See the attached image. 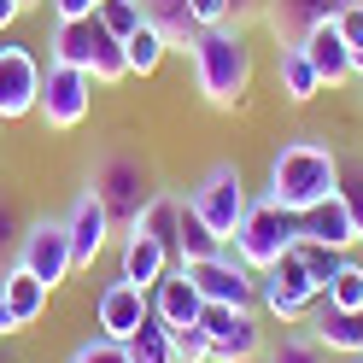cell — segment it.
<instances>
[{
    "mask_svg": "<svg viewBox=\"0 0 363 363\" xmlns=\"http://www.w3.org/2000/svg\"><path fill=\"white\" fill-rule=\"evenodd\" d=\"M0 363H12V357H0Z\"/></svg>",
    "mask_w": 363,
    "mask_h": 363,
    "instance_id": "46",
    "label": "cell"
},
{
    "mask_svg": "<svg viewBox=\"0 0 363 363\" xmlns=\"http://www.w3.org/2000/svg\"><path fill=\"white\" fill-rule=\"evenodd\" d=\"M223 252V235L206 229V217H199L188 199H182V229H176V258L182 264H194V258H217Z\"/></svg>",
    "mask_w": 363,
    "mask_h": 363,
    "instance_id": "25",
    "label": "cell"
},
{
    "mask_svg": "<svg viewBox=\"0 0 363 363\" xmlns=\"http://www.w3.org/2000/svg\"><path fill=\"white\" fill-rule=\"evenodd\" d=\"M88 111H94V77L77 71V65H59L48 59L41 71V100H35V118L48 129H77Z\"/></svg>",
    "mask_w": 363,
    "mask_h": 363,
    "instance_id": "6",
    "label": "cell"
},
{
    "mask_svg": "<svg viewBox=\"0 0 363 363\" xmlns=\"http://www.w3.org/2000/svg\"><path fill=\"white\" fill-rule=\"evenodd\" d=\"M299 48H305V59H311V71L323 77V88H340V82H352V48L340 41L334 18H328V24H316V30L299 41Z\"/></svg>",
    "mask_w": 363,
    "mask_h": 363,
    "instance_id": "15",
    "label": "cell"
},
{
    "mask_svg": "<svg viewBox=\"0 0 363 363\" xmlns=\"http://www.w3.org/2000/svg\"><path fill=\"white\" fill-rule=\"evenodd\" d=\"M152 316V299L135 281H106L100 287V299H94V323H100V340H118V346H129V334L141 328Z\"/></svg>",
    "mask_w": 363,
    "mask_h": 363,
    "instance_id": "11",
    "label": "cell"
},
{
    "mask_svg": "<svg viewBox=\"0 0 363 363\" xmlns=\"http://www.w3.org/2000/svg\"><path fill=\"white\" fill-rule=\"evenodd\" d=\"M100 35H106L100 18H65V24H53V59H59V65H77V71H88V65H94Z\"/></svg>",
    "mask_w": 363,
    "mask_h": 363,
    "instance_id": "19",
    "label": "cell"
},
{
    "mask_svg": "<svg viewBox=\"0 0 363 363\" xmlns=\"http://www.w3.org/2000/svg\"><path fill=\"white\" fill-rule=\"evenodd\" d=\"M176 363H211V340L199 328H182L176 334Z\"/></svg>",
    "mask_w": 363,
    "mask_h": 363,
    "instance_id": "36",
    "label": "cell"
},
{
    "mask_svg": "<svg viewBox=\"0 0 363 363\" xmlns=\"http://www.w3.org/2000/svg\"><path fill=\"white\" fill-rule=\"evenodd\" d=\"M323 305L328 311H363V264L357 258H340L334 281L323 287Z\"/></svg>",
    "mask_w": 363,
    "mask_h": 363,
    "instance_id": "28",
    "label": "cell"
},
{
    "mask_svg": "<svg viewBox=\"0 0 363 363\" xmlns=\"http://www.w3.org/2000/svg\"><path fill=\"white\" fill-rule=\"evenodd\" d=\"M141 12H147V24L170 41V53H188L194 48V35H199V24H194V12H188V0H141Z\"/></svg>",
    "mask_w": 363,
    "mask_h": 363,
    "instance_id": "21",
    "label": "cell"
},
{
    "mask_svg": "<svg viewBox=\"0 0 363 363\" xmlns=\"http://www.w3.org/2000/svg\"><path fill=\"white\" fill-rule=\"evenodd\" d=\"M0 293H6V311H12V323H18V328H30L35 316L48 311V293H53V287H41V281L30 276V269H24V264H12L6 276H0Z\"/></svg>",
    "mask_w": 363,
    "mask_h": 363,
    "instance_id": "20",
    "label": "cell"
},
{
    "mask_svg": "<svg viewBox=\"0 0 363 363\" xmlns=\"http://www.w3.org/2000/svg\"><path fill=\"white\" fill-rule=\"evenodd\" d=\"M293 240H299V217H293V211H281L276 199H252V206H246V217L235 223V235H229L235 258L252 269V276H264V269L276 264Z\"/></svg>",
    "mask_w": 363,
    "mask_h": 363,
    "instance_id": "4",
    "label": "cell"
},
{
    "mask_svg": "<svg viewBox=\"0 0 363 363\" xmlns=\"http://www.w3.org/2000/svg\"><path fill=\"white\" fill-rule=\"evenodd\" d=\"M12 229H18V211H12V206H0V252H12V246L24 240V235H12Z\"/></svg>",
    "mask_w": 363,
    "mask_h": 363,
    "instance_id": "38",
    "label": "cell"
},
{
    "mask_svg": "<svg viewBox=\"0 0 363 363\" xmlns=\"http://www.w3.org/2000/svg\"><path fill=\"white\" fill-rule=\"evenodd\" d=\"M182 269H188V281L199 287V299H206V305H235V311H252L258 305V276L229 252V246H223L217 258H194V264H182Z\"/></svg>",
    "mask_w": 363,
    "mask_h": 363,
    "instance_id": "8",
    "label": "cell"
},
{
    "mask_svg": "<svg viewBox=\"0 0 363 363\" xmlns=\"http://www.w3.org/2000/svg\"><path fill=\"white\" fill-rule=\"evenodd\" d=\"M94 18H100V24H106L111 35H118V41H129L135 30L147 24V12H141V0H100V6H94Z\"/></svg>",
    "mask_w": 363,
    "mask_h": 363,
    "instance_id": "30",
    "label": "cell"
},
{
    "mask_svg": "<svg viewBox=\"0 0 363 363\" xmlns=\"http://www.w3.org/2000/svg\"><path fill=\"white\" fill-rule=\"evenodd\" d=\"M88 188H94V199L106 206V217L129 229V223L152 206L158 176H152V164H147L141 152H106L100 164H94V182H88Z\"/></svg>",
    "mask_w": 363,
    "mask_h": 363,
    "instance_id": "3",
    "label": "cell"
},
{
    "mask_svg": "<svg viewBox=\"0 0 363 363\" xmlns=\"http://www.w3.org/2000/svg\"><path fill=\"white\" fill-rule=\"evenodd\" d=\"M53 24H65V18H94V0H48Z\"/></svg>",
    "mask_w": 363,
    "mask_h": 363,
    "instance_id": "37",
    "label": "cell"
},
{
    "mask_svg": "<svg viewBox=\"0 0 363 363\" xmlns=\"http://www.w3.org/2000/svg\"><path fill=\"white\" fill-rule=\"evenodd\" d=\"M276 82H281V94H287L293 106H305V100L323 94V77L311 71L305 48H281V53H276Z\"/></svg>",
    "mask_w": 363,
    "mask_h": 363,
    "instance_id": "23",
    "label": "cell"
},
{
    "mask_svg": "<svg viewBox=\"0 0 363 363\" xmlns=\"http://www.w3.org/2000/svg\"><path fill=\"white\" fill-rule=\"evenodd\" d=\"M316 299H323V287H316V276L305 269L299 246H287V252L258 276V305L276 316V323H305Z\"/></svg>",
    "mask_w": 363,
    "mask_h": 363,
    "instance_id": "5",
    "label": "cell"
},
{
    "mask_svg": "<svg viewBox=\"0 0 363 363\" xmlns=\"http://www.w3.org/2000/svg\"><path fill=\"white\" fill-rule=\"evenodd\" d=\"M0 334H18V323H12V311H6V293H0Z\"/></svg>",
    "mask_w": 363,
    "mask_h": 363,
    "instance_id": "41",
    "label": "cell"
},
{
    "mask_svg": "<svg viewBox=\"0 0 363 363\" xmlns=\"http://www.w3.org/2000/svg\"><path fill=\"white\" fill-rule=\"evenodd\" d=\"M18 18H24V6H18V0H0V35H6Z\"/></svg>",
    "mask_w": 363,
    "mask_h": 363,
    "instance_id": "40",
    "label": "cell"
},
{
    "mask_svg": "<svg viewBox=\"0 0 363 363\" xmlns=\"http://www.w3.org/2000/svg\"><path fill=\"white\" fill-rule=\"evenodd\" d=\"M71 363H129V346H118V340H88V346L71 352Z\"/></svg>",
    "mask_w": 363,
    "mask_h": 363,
    "instance_id": "34",
    "label": "cell"
},
{
    "mask_svg": "<svg viewBox=\"0 0 363 363\" xmlns=\"http://www.w3.org/2000/svg\"><path fill=\"white\" fill-rule=\"evenodd\" d=\"M188 12H194V24H199V30H223V24H235V6H229V0H188Z\"/></svg>",
    "mask_w": 363,
    "mask_h": 363,
    "instance_id": "33",
    "label": "cell"
},
{
    "mask_svg": "<svg viewBox=\"0 0 363 363\" xmlns=\"http://www.w3.org/2000/svg\"><path fill=\"white\" fill-rule=\"evenodd\" d=\"M299 240H323V246H334V252L357 246V229H352V211H346V199H340V194H328L323 206L299 211Z\"/></svg>",
    "mask_w": 363,
    "mask_h": 363,
    "instance_id": "16",
    "label": "cell"
},
{
    "mask_svg": "<svg viewBox=\"0 0 363 363\" xmlns=\"http://www.w3.org/2000/svg\"><path fill=\"white\" fill-rule=\"evenodd\" d=\"M129 363H176V334L158 323V316H147V323L129 334Z\"/></svg>",
    "mask_w": 363,
    "mask_h": 363,
    "instance_id": "26",
    "label": "cell"
},
{
    "mask_svg": "<svg viewBox=\"0 0 363 363\" xmlns=\"http://www.w3.org/2000/svg\"><path fill=\"white\" fill-rule=\"evenodd\" d=\"M188 206L206 217V229L211 235H223V246H229V235H235V223L246 217V182H240V164H211L206 176L188 188Z\"/></svg>",
    "mask_w": 363,
    "mask_h": 363,
    "instance_id": "7",
    "label": "cell"
},
{
    "mask_svg": "<svg viewBox=\"0 0 363 363\" xmlns=\"http://www.w3.org/2000/svg\"><path fill=\"white\" fill-rule=\"evenodd\" d=\"M18 264H24L41 287L71 281L77 264H71V235H65V223H30L24 240H18Z\"/></svg>",
    "mask_w": 363,
    "mask_h": 363,
    "instance_id": "10",
    "label": "cell"
},
{
    "mask_svg": "<svg viewBox=\"0 0 363 363\" xmlns=\"http://www.w3.org/2000/svg\"><path fill=\"white\" fill-rule=\"evenodd\" d=\"M94 6H100V0H94Z\"/></svg>",
    "mask_w": 363,
    "mask_h": 363,
    "instance_id": "47",
    "label": "cell"
},
{
    "mask_svg": "<svg viewBox=\"0 0 363 363\" xmlns=\"http://www.w3.org/2000/svg\"><path fill=\"white\" fill-rule=\"evenodd\" d=\"M340 188V152L323 141V135H293V141L276 147L269 158V182H264V199H276L281 211H311Z\"/></svg>",
    "mask_w": 363,
    "mask_h": 363,
    "instance_id": "1",
    "label": "cell"
},
{
    "mask_svg": "<svg viewBox=\"0 0 363 363\" xmlns=\"http://www.w3.org/2000/svg\"><path fill=\"white\" fill-rule=\"evenodd\" d=\"M340 6H346V0H264V24L276 30L281 48H299V41H305L316 24H328Z\"/></svg>",
    "mask_w": 363,
    "mask_h": 363,
    "instance_id": "14",
    "label": "cell"
},
{
    "mask_svg": "<svg viewBox=\"0 0 363 363\" xmlns=\"http://www.w3.org/2000/svg\"><path fill=\"white\" fill-rule=\"evenodd\" d=\"M235 6V24H246V18H264V0H229Z\"/></svg>",
    "mask_w": 363,
    "mask_h": 363,
    "instance_id": "39",
    "label": "cell"
},
{
    "mask_svg": "<svg viewBox=\"0 0 363 363\" xmlns=\"http://www.w3.org/2000/svg\"><path fill=\"white\" fill-rule=\"evenodd\" d=\"M293 246H299L305 269L316 276V287H328V281H334V269H340V258H346V252H334V246H323V240H293Z\"/></svg>",
    "mask_w": 363,
    "mask_h": 363,
    "instance_id": "31",
    "label": "cell"
},
{
    "mask_svg": "<svg viewBox=\"0 0 363 363\" xmlns=\"http://www.w3.org/2000/svg\"><path fill=\"white\" fill-rule=\"evenodd\" d=\"M129 229L152 235V240H158V246H164V252L176 258V229H182V194H164V188H158V194H152V206H147L141 217H135Z\"/></svg>",
    "mask_w": 363,
    "mask_h": 363,
    "instance_id": "22",
    "label": "cell"
},
{
    "mask_svg": "<svg viewBox=\"0 0 363 363\" xmlns=\"http://www.w3.org/2000/svg\"><path fill=\"white\" fill-rule=\"evenodd\" d=\"M352 77H363V48H352Z\"/></svg>",
    "mask_w": 363,
    "mask_h": 363,
    "instance_id": "42",
    "label": "cell"
},
{
    "mask_svg": "<svg viewBox=\"0 0 363 363\" xmlns=\"http://www.w3.org/2000/svg\"><path fill=\"white\" fill-rule=\"evenodd\" d=\"M65 235H71V264L77 269H94V258L111 246V217H106V206L94 199V188L77 194L71 217H65Z\"/></svg>",
    "mask_w": 363,
    "mask_h": 363,
    "instance_id": "12",
    "label": "cell"
},
{
    "mask_svg": "<svg viewBox=\"0 0 363 363\" xmlns=\"http://www.w3.org/2000/svg\"><path fill=\"white\" fill-rule=\"evenodd\" d=\"M264 363H328V357H323V346H316L311 328H305V334H281V346L269 352Z\"/></svg>",
    "mask_w": 363,
    "mask_h": 363,
    "instance_id": "32",
    "label": "cell"
},
{
    "mask_svg": "<svg viewBox=\"0 0 363 363\" xmlns=\"http://www.w3.org/2000/svg\"><path fill=\"white\" fill-rule=\"evenodd\" d=\"M147 299H152V316H158V323H164L170 334L194 328V323H199V311H206V299H199V287L188 281V269H182V264L158 276V287L147 293Z\"/></svg>",
    "mask_w": 363,
    "mask_h": 363,
    "instance_id": "13",
    "label": "cell"
},
{
    "mask_svg": "<svg viewBox=\"0 0 363 363\" xmlns=\"http://www.w3.org/2000/svg\"><path fill=\"white\" fill-rule=\"evenodd\" d=\"M240 357H264V328H258L252 311H235L229 334L211 346V363H240Z\"/></svg>",
    "mask_w": 363,
    "mask_h": 363,
    "instance_id": "24",
    "label": "cell"
},
{
    "mask_svg": "<svg viewBox=\"0 0 363 363\" xmlns=\"http://www.w3.org/2000/svg\"><path fill=\"white\" fill-rule=\"evenodd\" d=\"M334 194L346 199V211H352V229H357V240H363V152L340 158V188H334Z\"/></svg>",
    "mask_w": 363,
    "mask_h": 363,
    "instance_id": "29",
    "label": "cell"
},
{
    "mask_svg": "<svg viewBox=\"0 0 363 363\" xmlns=\"http://www.w3.org/2000/svg\"><path fill=\"white\" fill-rule=\"evenodd\" d=\"M18 6H24V12H30V6H35V0H18Z\"/></svg>",
    "mask_w": 363,
    "mask_h": 363,
    "instance_id": "43",
    "label": "cell"
},
{
    "mask_svg": "<svg viewBox=\"0 0 363 363\" xmlns=\"http://www.w3.org/2000/svg\"><path fill=\"white\" fill-rule=\"evenodd\" d=\"M164 269H170V252H164L152 235H141V229L123 235V252H118V276H123V281H135L141 293H152Z\"/></svg>",
    "mask_w": 363,
    "mask_h": 363,
    "instance_id": "17",
    "label": "cell"
},
{
    "mask_svg": "<svg viewBox=\"0 0 363 363\" xmlns=\"http://www.w3.org/2000/svg\"><path fill=\"white\" fill-rule=\"evenodd\" d=\"M346 363H363V357H346Z\"/></svg>",
    "mask_w": 363,
    "mask_h": 363,
    "instance_id": "45",
    "label": "cell"
},
{
    "mask_svg": "<svg viewBox=\"0 0 363 363\" xmlns=\"http://www.w3.org/2000/svg\"><path fill=\"white\" fill-rule=\"evenodd\" d=\"M240 363H264V357H240Z\"/></svg>",
    "mask_w": 363,
    "mask_h": 363,
    "instance_id": "44",
    "label": "cell"
},
{
    "mask_svg": "<svg viewBox=\"0 0 363 363\" xmlns=\"http://www.w3.org/2000/svg\"><path fill=\"white\" fill-rule=\"evenodd\" d=\"M188 65H194V88L199 100L217 106V111H235L252 88V48H246L240 24H223V30H199L194 48H188Z\"/></svg>",
    "mask_w": 363,
    "mask_h": 363,
    "instance_id": "2",
    "label": "cell"
},
{
    "mask_svg": "<svg viewBox=\"0 0 363 363\" xmlns=\"http://www.w3.org/2000/svg\"><path fill=\"white\" fill-rule=\"evenodd\" d=\"M164 53H170V41L158 35L152 24H141L129 41H123V59H129V77H152L158 65H164Z\"/></svg>",
    "mask_w": 363,
    "mask_h": 363,
    "instance_id": "27",
    "label": "cell"
},
{
    "mask_svg": "<svg viewBox=\"0 0 363 363\" xmlns=\"http://www.w3.org/2000/svg\"><path fill=\"white\" fill-rule=\"evenodd\" d=\"M334 30L346 48H363V0H346V6L334 12Z\"/></svg>",
    "mask_w": 363,
    "mask_h": 363,
    "instance_id": "35",
    "label": "cell"
},
{
    "mask_svg": "<svg viewBox=\"0 0 363 363\" xmlns=\"http://www.w3.org/2000/svg\"><path fill=\"white\" fill-rule=\"evenodd\" d=\"M41 100V59L30 41H0V123L30 118Z\"/></svg>",
    "mask_w": 363,
    "mask_h": 363,
    "instance_id": "9",
    "label": "cell"
},
{
    "mask_svg": "<svg viewBox=\"0 0 363 363\" xmlns=\"http://www.w3.org/2000/svg\"><path fill=\"white\" fill-rule=\"evenodd\" d=\"M311 340L340 352V357H363V311H328L323 305L311 316Z\"/></svg>",
    "mask_w": 363,
    "mask_h": 363,
    "instance_id": "18",
    "label": "cell"
}]
</instances>
